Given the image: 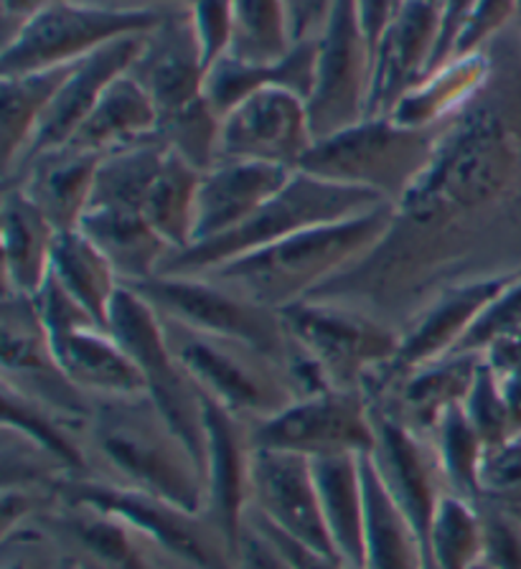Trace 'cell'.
I'll list each match as a JSON object with an SVG mask.
<instances>
[{
    "mask_svg": "<svg viewBox=\"0 0 521 569\" xmlns=\"http://www.w3.org/2000/svg\"><path fill=\"white\" fill-rule=\"evenodd\" d=\"M519 221L521 87L497 59L483 92L443 124L430 166L394 207L382 242L311 298L408 326L448 284L485 278L479 254Z\"/></svg>",
    "mask_w": 521,
    "mask_h": 569,
    "instance_id": "obj_1",
    "label": "cell"
},
{
    "mask_svg": "<svg viewBox=\"0 0 521 569\" xmlns=\"http://www.w3.org/2000/svg\"><path fill=\"white\" fill-rule=\"evenodd\" d=\"M392 211L394 207L382 203L357 217L303 229L204 274L260 306L282 310L311 298L325 282L364 260L390 229Z\"/></svg>",
    "mask_w": 521,
    "mask_h": 569,
    "instance_id": "obj_2",
    "label": "cell"
},
{
    "mask_svg": "<svg viewBox=\"0 0 521 569\" xmlns=\"http://www.w3.org/2000/svg\"><path fill=\"white\" fill-rule=\"evenodd\" d=\"M87 440L110 468L104 480L204 511V468L148 395L97 399Z\"/></svg>",
    "mask_w": 521,
    "mask_h": 569,
    "instance_id": "obj_3",
    "label": "cell"
},
{
    "mask_svg": "<svg viewBox=\"0 0 521 569\" xmlns=\"http://www.w3.org/2000/svg\"><path fill=\"white\" fill-rule=\"evenodd\" d=\"M379 196L295 171L268 203L240 227L209 242L191 244L163 262L158 274H204L318 224H331L382 207Z\"/></svg>",
    "mask_w": 521,
    "mask_h": 569,
    "instance_id": "obj_4",
    "label": "cell"
},
{
    "mask_svg": "<svg viewBox=\"0 0 521 569\" xmlns=\"http://www.w3.org/2000/svg\"><path fill=\"white\" fill-rule=\"evenodd\" d=\"M440 128H408L390 114H369L347 130L318 138L298 171L351 186L397 207L435 153Z\"/></svg>",
    "mask_w": 521,
    "mask_h": 569,
    "instance_id": "obj_5",
    "label": "cell"
},
{
    "mask_svg": "<svg viewBox=\"0 0 521 569\" xmlns=\"http://www.w3.org/2000/svg\"><path fill=\"white\" fill-rule=\"evenodd\" d=\"M163 328L173 353L199 389L242 420L264 422L298 399L285 363L254 346L193 331L168 318Z\"/></svg>",
    "mask_w": 521,
    "mask_h": 569,
    "instance_id": "obj_6",
    "label": "cell"
},
{
    "mask_svg": "<svg viewBox=\"0 0 521 569\" xmlns=\"http://www.w3.org/2000/svg\"><path fill=\"white\" fill-rule=\"evenodd\" d=\"M280 313L290 341L321 369L331 389L364 391L400 351V331L392 323L349 302L305 298Z\"/></svg>",
    "mask_w": 521,
    "mask_h": 569,
    "instance_id": "obj_7",
    "label": "cell"
},
{
    "mask_svg": "<svg viewBox=\"0 0 521 569\" xmlns=\"http://www.w3.org/2000/svg\"><path fill=\"white\" fill-rule=\"evenodd\" d=\"M108 331L136 361L146 395L168 425L181 435L204 468L207 425L204 391L191 379L166 338L163 318L136 288L122 284L110 308Z\"/></svg>",
    "mask_w": 521,
    "mask_h": 569,
    "instance_id": "obj_8",
    "label": "cell"
},
{
    "mask_svg": "<svg viewBox=\"0 0 521 569\" xmlns=\"http://www.w3.org/2000/svg\"><path fill=\"white\" fill-rule=\"evenodd\" d=\"M59 496L122 516L179 569H234L237 565V545L204 511H191L166 498L94 476L64 480Z\"/></svg>",
    "mask_w": 521,
    "mask_h": 569,
    "instance_id": "obj_9",
    "label": "cell"
},
{
    "mask_svg": "<svg viewBox=\"0 0 521 569\" xmlns=\"http://www.w3.org/2000/svg\"><path fill=\"white\" fill-rule=\"evenodd\" d=\"M130 288H136L163 318L193 331L254 346L288 367L293 341L280 310L260 306L207 274H156Z\"/></svg>",
    "mask_w": 521,
    "mask_h": 569,
    "instance_id": "obj_10",
    "label": "cell"
},
{
    "mask_svg": "<svg viewBox=\"0 0 521 569\" xmlns=\"http://www.w3.org/2000/svg\"><path fill=\"white\" fill-rule=\"evenodd\" d=\"M315 41V74L305 104L318 140L369 118L374 49L361 26L357 0H331Z\"/></svg>",
    "mask_w": 521,
    "mask_h": 569,
    "instance_id": "obj_11",
    "label": "cell"
},
{
    "mask_svg": "<svg viewBox=\"0 0 521 569\" xmlns=\"http://www.w3.org/2000/svg\"><path fill=\"white\" fill-rule=\"evenodd\" d=\"M156 13H114L77 0H54L29 26L3 43V74H26L77 64L122 36L146 33L161 23Z\"/></svg>",
    "mask_w": 521,
    "mask_h": 569,
    "instance_id": "obj_12",
    "label": "cell"
},
{
    "mask_svg": "<svg viewBox=\"0 0 521 569\" xmlns=\"http://www.w3.org/2000/svg\"><path fill=\"white\" fill-rule=\"evenodd\" d=\"M254 448L298 452L305 458L369 456L377 430L364 391L325 389L300 397L280 415L252 425Z\"/></svg>",
    "mask_w": 521,
    "mask_h": 569,
    "instance_id": "obj_13",
    "label": "cell"
},
{
    "mask_svg": "<svg viewBox=\"0 0 521 569\" xmlns=\"http://www.w3.org/2000/svg\"><path fill=\"white\" fill-rule=\"evenodd\" d=\"M313 142L305 97L285 87H268L224 114L219 160H258L298 171Z\"/></svg>",
    "mask_w": 521,
    "mask_h": 569,
    "instance_id": "obj_14",
    "label": "cell"
},
{
    "mask_svg": "<svg viewBox=\"0 0 521 569\" xmlns=\"http://www.w3.org/2000/svg\"><path fill=\"white\" fill-rule=\"evenodd\" d=\"M372 405V402H369ZM377 442L369 452L387 493L392 496L397 509L404 513L410 527L418 533L430 569V531L435 521L438 506L450 493L435 448L428 438L412 432L384 409L372 405Z\"/></svg>",
    "mask_w": 521,
    "mask_h": 569,
    "instance_id": "obj_15",
    "label": "cell"
},
{
    "mask_svg": "<svg viewBox=\"0 0 521 569\" xmlns=\"http://www.w3.org/2000/svg\"><path fill=\"white\" fill-rule=\"evenodd\" d=\"M3 385L77 420H92L94 402L61 371L37 302L11 290H3Z\"/></svg>",
    "mask_w": 521,
    "mask_h": 569,
    "instance_id": "obj_16",
    "label": "cell"
},
{
    "mask_svg": "<svg viewBox=\"0 0 521 569\" xmlns=\"http://www.w3.org/2000/svg\"><path fill=\"white\" fill-rule=\"evenodd\" d=\"M521 270L485 274V278L463 280L448 284L438 296L428 300V306L414 316L400 331V351L390 367L374 373L372 379H394L430 361L455 353L471 333L475 320L489 308V302L514 282ZM369 379V381H372ZM367 387V385H364Z\"/></svg>",
    "mask_w": 521,
    "mask_h": 569,
    "instance_id": "obj_17",
    "label": "cell"
},
{
    "mask_svg": "<svg viewBox=\"0 0 521 569\" xmlns=\"http://www.w3.org/2000/svg\"><path fill=\"white\" fill-rule=\"evenodd\" d=\"M64 555L82 559L92 569H179L146 533L102 506L61 498L37 521Z\"/></svg>",
    "mask_w": 521,
    "mask_h": 569,
    "instance_id": "obj_18",
    "label": "cell"
},
{
    "mask_svg": "<svg viewBox=\"0 0 521 569\" xmlns=\"http://www.w3.org/2000/svg\"><path fill=\"white\" fill-rule=\"evenodd\" d=\"M250 509L300 545L335 555L325 531L311 458L285 450L254 448Z\"/></svg>",
    "mask_w": 521,
    "mask_h": 569,
    "instance_id": "obj_19",
    "label": "cell"
},
{
    "mask_svg": "<svg viewBox=\"0 0 521 569\" xmlns=\"http://www.w3.org/2000/svg\"><path fill=\"white\" fill-rule=\"evenodd\" d=\"M481 367V353L458 351L430 361L402 377L367 381L364 395L422 438H432L450 409L463 405Z\"/></svg>",
    "mask_w": 521,
    "mask_h": 569,
    "instance_id": "obj_20",
    "label": "cell"
},
{
    "mask_svg": "<svg viewBox=\"0 0 521 569\" xmlns=\"http://www.w3.org/2000/svg\"><path fill=\"white\" fill-rule=\"evenodd\" d=\"M207 501L204 513L229 539H240L252 506V422L204 395Z\"/></svg>",
    "mask_w": 521,
    "mask_h": 569,
    "instance_id": "obj_21",
    "label": "cell"
},
{
    "mask_svg": "<svg viewBox=\"0 0 521 569\" xmlns=\"http://www.w3.org/2000/svg\"><path fill=\"white\" fill-rule=\"evenodd\" d=\"M445 23V0H400L392 23L374 51L369 114H390L435 59Z\"/></svg>",
    "mask_w": 521,
    "mask_h": 569,
    "instance_id": "obj_22",
    "label": "cell"
},
{
    "mask_svg": "<svg viewBox=\"0 0 521 569\" xmlns=\"http://www.w3.org/2000/svg\"><path fill=\"white\" fill-rule=\"evenodd\" d=\"M130 74L156 102L161 120L207 97V64L187 8L166 13L161 23L143 36V47L132 61Z\"/></svg>",
    "mask_w": 521,
    "mask_h": 569,
    "instance_id": "obj_23",
    "label": "cell"
},
{
    "mask_svg": "<svg viewBox=\"0 0 521 569\" xmlns=\"http://www.w3.org/2000/svg\"><path fill=\"white\" fill-rule=\"evenodd\" d=\"M146 33L122 36V39L90 53L87 59L77 61L74 69L69 71L67 82L61 84V89L57 92L54 102H51L47 118H43L39 132L33 136L26 156L6 178L19 173L31 158L47 153V150L64 148L72 142L77 130L82 128V122L90 118V112L94 110L97 102H100L102 94L108 92V87L118 77L128 74L132 61L138 59L140 47H143Z\"/></svg>",
    "mask_w": 521,
    "mask_h": 569,
    "instance_id": "obj_24",
    "label": "cell"
},
{
    "mask_svg": "<svg viewBox=\"0 0 521 569\" xmlns=\"http://www.w3.org/2000/svg\"><path fill=\"white\" fill-rule=\"evenodd\" d=\"M293 168L222 158L201 173L193 244L237 229L290 181Z\"/></svg>",
    "mask_w": 521,
    "mask_h": 569,
    "instance_id": "obj_25",
    "label": "cell"
},
{
    "mask_svg": "<svg viewBox=\"0 0 521 569\" xmlns=\"http://www.w3.org/2000/svg\"><path fill=\"white\" fill-rule=\"evenodd\" d=\"M100 160L102 156L64 146L31 158L19 173L6 178V183L21 186L57 231H72L92 207Z\"/></svg>",
    "mask_w": 521,
    "mask_h": 569,
    "instance_id": "obj_26",
    "label": "cell"
},
{
    "mask_svg": "<svg viewBox=\"0 0 521 569\" xmlns=\"http://www.w3.org/2000/svg\"><path fill=\"white\" fill-rule=\"evenodd\" d=\"M493 69H497L493 43L483 51L448 59L443 67L428 71L400 97L390 118L408 128H440L483 92V87L491 82Z\"/></svg>",
    "mask_w": 521,
    "mask_h": 569,
    "instance_id": "obj_27",
    "label": "cell"
},
{
    "mask_svg": "<svg viewBox=\"0 0 521 569\" xmlns=\"http://www.w3.org/2000/svg\"><path fill=\"white\" fill-rule=\"evenodd\" d=\"M0 237H3V290L33 298L51 274L59 231L16 183H6L3 189Z\"/></svg>",
    "mask_w": 521,
    "mask_h": 569,
    "instance_id": "obj_28",
    "label": "cell"
},
{
    "mask_svg": "<svg viewBox=\"0 0 521 569\" xmlns=\"http://www.w3.org/2000/svg\"><path fill=\"white\" fill-rule=\"evenodd\" d=\"M61 371L77 389L97 399H126L146 395L143 377L110 331L84 326L72 333L51 338Z\"/></svg>",
    "mask_w": 521,
    "mask_h": 569,
    "instance_id": "obj_29",
    "label": "cell"
},
{
    "mask_svg": "<svg viewBox=\"0 0 521 569\" xmlns=\"http://www.w3.org/2000/svg\"><path fill=\"white\" fill-rule=\"evenodd\" d=\"M315 36H308V39L295 41L293 49L278 61H244L227 53L207 71V100L222 118L247 97L268 87L293 89L308 100L315 74Z\"/></svg>",
    "mask_w": 521,
    "mask_h": 569,
    "instance_id": "obj_30",
    "label": "cell"
},
{
    "mask_svg": "<svg viewBox=\"0 0 521 569\" xmlns=\"http://www.w3.org/2000/svg\"><path fill=\"white\" fill-rule=\"evenodd\" d=\"M311 462L331 547L349 569H361L367 529L364 456H325Z\"/></svg>",
    "mask_w": 521,
    "mask_h": 569,
    "instance_id": "obj_31",
    "label": "cell"
},
{
    "mask_svg": "<svg viewBox=\"0 0 521 569\" xmlns=\"http://www.w3.org/2000/svg\"><path fill=\"white\" fill-rule=\"evenodd\" d=\"M161 112L136 77L122 74L108 87L90 118L82 122L69 148L94 156H110L122 148L158 136Z\"/></svg>",
    "mask_w": 521,
    "mask_h": 569,
    "instance_id": "obj_32",
    "label": "cell"
},
{
    "mask_svg": "<svg viewBox=\"0 0 521 569\" xmlns=\"http://www.w3.org/2000/svg\"><path fill=\"white\" fill-rule=\"evenodd\" d=\"M79 229L108 254L122 284L156 278L163 262L173 254L143 213L90 209Z\"/></svg>",
    "mask_w": 521,
    "mask_h": 569,
    "instance_id": "obj_33",
    "label": "cell"
},
{
    "mask_svg": "<svg viewBox=\"0 0 521 569\" xmlns=\"http://www.w3.org/2000/svg\"><path fill=\"white\" fill-rule=\"evenodd\" d=\"M51 274L108 331L110 308L122 288V280L108 254L82 229L59 231L54 257H51Z\"/></svg>",
    "mask_w": 521,
    "mask_h": 569,
    "instance_id": "obj_34",
    "label": "cell"
},
{
    "mask_svg": "<svg viewBox=\"0 0 521 569\" xmlns=\"http://www.w3.org/2000/svg\"><path fill=\"white\" fill-rule=\"evenodd\" d=\"M74 64L26 71V74H3V122H0V140H3V173L8 176L19 166L29 150L51 102H54L61 84L67 82Z\"/></svg>",
    "mask_w": 521,
    "mask_h": 569,
    "instance_id": "obj_35",
    "label": "cell"
},
{
    "mask_svg": "<svg viewBox=\"0 0 521 569\" xmlns=\"http://www.w3.org/2000/svg\"><path fill=\"white\" fill-rule=\"evenodd\" d=\"M367 486V529H364V567L361 569H428L425 551L418 533L397 509L392 496L379 478L374 462L364 456Z\"/></svg>",
    "mask_w": 521,
    "mask_h": 569,
    "instance_id": "obj_36",
    "label": "cell"
},
{
    "mask_svg": "<svg viewBox=\"0 0 521 569\" xmlns=\"http://www.w3.org/2000/svg\"><path fill=\"white\" fill-rule=\"evenodd\" d=\"M201 173L187 158L166 150L153 186H150L143 217L158 231V237L171 247V252H183L193 244V224H197V199Z\"/></svg>",
    "mask_w": 521,
    "mask_h": 569,
    "instance_id": "obj_37",
    "label": "cell"
},
{
    "mask_svg": "<svg viewBox=\"0 0 521 569\" xmlns=\"http://www.w3.org/2000/svg\"><path fill=\"white\" fill-rule=\"evenodd\" d=\"M3 427L51 452L74 478H90V473H84V468H90L87 450L79 442V432L90 430V420H77L21 395L11 385H3Z\"/></svg>",
    "mask_w": 521,
    "mask_h": 569,
    "instance_id": "obj_38",
    "label": "cell"
},
{
    "mask_svg": "<svg viewBox=\"0 0 521 569\" xmlns=\"http://www.w3.org/2000/svg\"><path fill=\"white\" fill-rule=\"evenodd\" d=\"M161 138H150L118 153L102 156L97 171L90 209H112L143 213L150 186H153L166 158Z\"/></svg>",
    "mask_w": 521,
    "mask_h": 569,
    "instance_id": "obj_39",
    "label": "cell"
},
{
    "mask_svg": "<svg viewBox=\"0 0 521 569\" xmlns=\"http://www.w3.org/2000/svg\"><path fill=\"white\" fill-rule=\"evenodd\" d=\"M483 549L481 503L445 493L430 531V569H481Z\"/></svg>",
    "mask_w": 521,
    "mask_h": 569,
    "instance_id": "obj_40",
    "label": "cell"
},
{
    "mask_svg": "<svg viewBox=\"0 0 521 569\" xmlns=\"http://www.w3.org/2000/svg\"><path fill=\"white\" fill-rule=\"evenodd\" d=\"M432 448L443 470L448 491L481 503V468L485 460V442L468 420L463 405L450 409L432 432Z\"/></svg>",
    "mask_w": 521,
    "mask_h": 569,
    "instance_id": "obj_41",
    "label": "cell"
},
{
    "mask_svg": "<svg viewBox=\"0 0 521 569\" xmlns=\"http://www.w3.org/2000/svg\"><path fill=\"white\" fill-rule=\"evenodd\" d=\"M232 57L244 61H278L293 49V18L288 0H232Z\"/></svg>",
    "mask_w": 521,
    "mask_h": 569,
    "instance_id": "obj_42",
    "label": "cell"
},
{
    "mask_svg": "<svg viewBox=\"0 0 521 569\" xmlns=\"http://www.w3.org/2000/svg\"><path fill=\"white\" fill-rule=\"evenodd\" d=\"M219 132H222V114L209 104L207 97L189 104L187 110L168 114L158 124V138L163 140V146L187 158L199 171H207L219 160Z\"/></svg>",
    "mask_w": 521,
    "mask_h": 569,
    "instance_id": "obj_43",
    "label": "cell"
},
{
    "mask_svg": "<svg viewBox=\"0 0 521 569\" xmlns=\"http://www.w3.org/2000/svg\"><path fill=\"white\" fill-rule=\"evenodd\" d=\"M463 409L468 420H471L475 432L481 435V440L485 442V448L489 450L519 438L509 407L503 402L497 379H493V373L489 369V363L483 361V356H481V367H479V373H475L473 387L468 391L463 402Z\"/></svg>",
    "mask_w": 521,
    "mask_h": 569,
    "instance_id": "obj_44",
    "label": "cell"
},
{
    "mask_svg": "<svg viewBox=\"0 0 521 569\" xmlns=\"http://www.w3.org/2000/svg\"><path fill=\"white\" fill-rule=\"evenodd\" d=\"M507 341H521V274L489 302L458 351L483 353Z\"/></svg>",
    "mask_w": 521,
    "mask_h": 569,
    "instance_id": "obj_45",
    "label": "cell"
},
{
    "mask_svg": "<svg viewBox=\"0 0 521 569\" xmlns=\"http://www.w3.org/2000/svg\"><path fill=\"white\" fill-rule=\"evenodd\" d=\"M187 13L197 36L207 71L211 64L232 51L234 8L232 0H189Z\"/></svg>",
    "mask_w": 521,
    "mask_h": 569,
    "instance_id": "obj_46",
    "label": "cell"
},
{
    "mask_svg": "<svg viewBox=\"0 0 521 569\" xmlns=\"http://www.w3.org/2000/svg\"><path fill=\"white\" fill-rule=\"evenodd\" d=\"M517 16H521V0H475L458 31L453 57L489 49Z\"/></svg>",
    "mask_w": 521,
    "mask_h": 569,
    "instance_id": "obj_47",
    "label": "cell"
},
{
    "mask_svg": "<svg viewBox=\"0 0 521 569\" xmlns=\"http://www.w3.org/2000/svg\"><path fill=\"white\" fill-rule=\"evenodd\" d=\"M61 559H64V549L39 523H23L3 533L0 569H59Z\"/></svg>",
    "mask_w": 521,
    "mask_h": 569,
    "instance_id": "obj_48",
    "label": "cell"
},
{
    "mask_svg": "<svg viewBox=\"0 0 521 569\" xmlns=\"http://www.w3.org/2000/svg\"><path fill=\"white\" fill-rule=\"evenodd\" d=\"M483 511V567L481 569H521V521L499 503L481 501Z\"/></svg>",
    "mask_w": 521,
    "mask_h": 569,
    "instance_id": "obj_49",
    "label": "cell"
},
{
    "mask_svg": "<svg viewBox=\"0 0 521 569\" xmlns=\"http://www.w3.org/2000/svg\"><path fill=\"white\" fill-rule=\"evenodd\" d=\"M481 501L501 506L521 501V438L485 452L481 468Z\"/></svg>",
    "mask_w": 521,
    "mask_h": 569,
    "instance_id": "obj_50",
    "label": "cell"
},
{
    "mask_svg": "<svg viewBox=\"0 0 521 569\" xmlns=\"http://www.w3.org/2000/svg\"><path fill=\"white\" fill-rule=\"evenodd\" d=\"M481 356L497 379L503 402H507L511 420H514L517 435L521 438V341L497 343Z\"/></svg>",
    "mask_w": 521,
    "mask_h": 569,
    "instance_id": "obj_51",
    "label": "cell"
},
{
    "mask_svg": "<svg viewBox=\"0 0 521 569\" xmlns=\"http://www.w3.org/2000/svg\"><path fill=\"white\" fill-rule=\"evenodd\" d=\"M234 569H295L293 562L282 555V549L264 533L252 516H244V527L237 539V565Z\"/></svg>",
    "mask_w": 521,
    "mask_h": 569,
    "instance_id": "obj_52",
    "label": "cell"
},
{
    "mask_svg": "<svg viewBox=\"0 0 521 569\" xmlns=\"http://www.w3.org/2000/svg\"><path fill=\"white\" fill-rule=\"evenodd\" d=\"M247 513H250L252 521L258 523V527L264 533H268L272 541H275V545L282 549V555H285L290 562H293L295 569H349L335 555H329V551H321V549H313L308 545H300V541L285 537V533L278 531L275 527H270V523L264 521L258 511L250 509Z\"/></svg>",
    "mask_w": 521,
    "mask_h": 569,
    "instance_id": "obj_53",
    "label": "cell"
},
{
    "mask_svg": "<svg viewBox=\"0 0 521 569\" xmlns=\"http://www.w3.org/2000/svg\"><path fill=\"white\" fill-rule=\"evenodd\" d=\"M475 6V0H445V23H443V36H440L435 59H432L430 71L443 67L445 61L453 57V47L458 39V31L465 21V16L471 13V8Z\"/></svg>",
    "mask_w": 521,
    "mask_h": 569,
    "instance_id": "obj_54",
    "label": "cell"
},
{
    "mask_svg": "<svg viewBox=\"0 0 521 569\" xmlns=\"http://www.w3.org/2000/svg\"><path fill=\"white\" fill-rule=\"evenodd\" d=\"M397 6H400V0H357L361 26H364L369 43H372L374 51L379 47V41H382L387 26L392 23Z\"/></svg>",
    "mask_w": 521,
    "mask_h": 569,
    "instance_id": "obj_55",
    "label": "cell"
},
{
    "mask_svg": "<svg viewBox=\"0 0 521 569\" xmlns=\"http://www.w3.org/2000/svg\"><path fill=\"white\" fill-rule=\"evenodd\" d=\"M54 0H0V13H3V43H8L23 26L47 11Z\"/></svg>",
    "mask_w": 521,
    "mask_h": 569,
    "instance_id": "obj_56",
    "label": "cell"
},
{
    "mask_svg": "<svg viewBox=\"0 0 521 569\" xmlns=\"http://www.w3.org/2000/svg\"><path fill=\"white\" fill-rule=\"evenodd\" d=\"M288 6H290V18H293L295 41H300L321 31L331 0H288Z\"/></svg>",
    "mask_w": 521,
    "mask_h": 569,
    "instance_id": "obj_57",
    "label": "cell"
},
{
    "mask_svg": "<svg viewBox=\"0 0 521 569\" xmlns=\"http://www.w3.org/2000/svg\"><path fill=\"white\" fill-rule=\"evenodd\" d=\"M77 3L104 8V11H114V13L166 16L171 11H181V8H187L189 0H77Z\"/></svg>",
    "mask_w": 521,
    "mask_h": 569,
    "instance_id": "obj_58",
    "label": "cell"
},
{
    "mask_svg": "<svg viewBox=\"0 0 521 569\" xmlns=\"http://www.w3.org/2000/svg\"><path fill=\"white\" fill-rule=\"evenodd\" d=\"M59 569H92V567L84 565L82 559H77V557H72V555H64V559H61Z\"/></svg>",
    "mask_w": 521,
    "mask_h": 569,
    "instance_id": "obj_59",
    "label": "cell"
},
{
    "mask_svg": "<svg viewBox=\"0 0 521 569\" xmlns=\"http://www.w3.org/2000/svg\"><path fill=\"white\" fill-rule=\"evenodd\" d=\"M501 506V503H499ZM503 509H509L511 513H514L517 516V519L521 521V501H517V503H507V506H503Z\"/></svg>",
    "mask_w": 521,
    "mask_h": 569,
    "instance_id": "obj_60",
    "label": "cell"
},
{
    "mask_svg": "<svg viewBox=\"0 0 521 569\" xmlns=\"http://www.w3.org/2000/svg\"><path fill=\"white\" fill-rule=\"evenodd\" d=\"M519 29H521V16H519Z\"/></svg>",
    "mask_w": 521,
    "mask_h": 569,
    "instance_id": "obj_61",
    "label": "cell"
}]
</instances>
